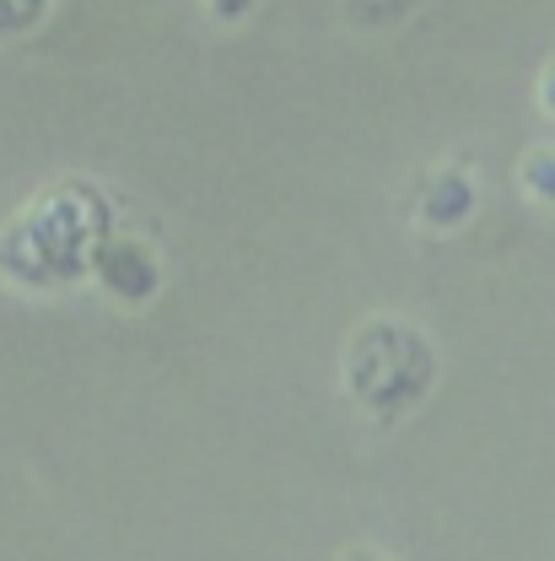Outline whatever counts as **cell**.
<instances>
[{
  "mask_svg": "<svg viewBox=\"0 0 555 561\" xmlns=\"http://www.w3.org/2000/svg\"><path fill=\"white\" fill-rule=\"evenodd\" d=\"M340 561H383V557H378V551H367V546H350Z\"/></svg>",
  "mask_w": 555,
  "mask_h": 561,
  "instance_id": "9c48e42d",
  "label": "cell"
},
{
  "mask_svg": "<svg viewBox=\"0 0 555 561\" xmlns=\"http://www.w3.org/2000/svg\"><path fill=\"white\" fill-rule=\"evenodd\" d=\"M97 276L103 286L114 291V297H125V302H146L151 291H157V265H151V254L140 249V243H108L103 254H97Z\"/></svg>",
  "mask_w": 555,
  "mask_h": 561,
  "instance_id": "3957f363",
  "label": "cell"
},
{
  "mask_svg": "<svg viewBox=\"0 0 555 561\" xmlns=\"http://www.w3.org/2000/svg\"><path fill=\"white\" fill-rule=\"evenodd\" d=\"M55 0H0V38H27Z\"/></svg>",
  "mask_w": 555,
  "mask_h": 561,
  "instance_id": "8992f818",
  "label": "cell"
},
{
  "mask_svg": "<svg viewBox=\"0 0 555 561\" xmlns=\"http://www.w3.org/2000/svg\"><path fill=\"white\" fill-rule=\"evenodd\" d=\"M437 383V351L405 319H367L356 324L340 356V389L361 416L405 421Z\"/></svg>",
  "mask_w": 555,
  "mask_h": 561,
  "instance_id": "6da1fadb",
  "label": "cell"
},
{
  "mask_svg": "<svg viewBox=\"0 0 555 561\" xmlns=\"http://www.w3.org/2000/svg\"><path fill=\"white\" fill-rule=\"evenodd\" d=\"M518 184H523V195H529L534 206H555V151L551 146L523 151V162H518Z\"/></svg>",
  "mask_w": 555,
  "mask_h": 561,
  "instance_id": "5b68a950",
  "label": "cell"
},
{
  "mask_svg": "<svg viewBox=\"0 0 555 561\" xmlns=\"http://www.w3.org/2000/svg\"><path fill=\"white\" fill-rule=\"evenodd\" d=\"M346 5V22L361 33H383V27H400L411 22L426 0H340Z\"/></svg>",
  "mask_w": 555,
  "mask_h": 561,
  "instance_id": "277c9868",
  "label": "cell"
},
{
  "mask_svg": "<svg viewBox=\"0 0 555 561\" xmlns=\"http://www.w3.org/2000/svg\"><path fill=\"white\" fill-rule=\"evenodd\" d=\"M206 5L216 22H243V16L254 11V0H206Z\"/></svg>",
  "mask_w": 555,
  "mask_h": 561,
  "instance_id": "52a82bcc",
  "label": "cell"
},
{
  "mask_svg": "<svg viewBox=\"0 0 555 561\" xmlns=\"http://www.w3.org/2000/svg\"><path fill=\"white\" fill-rule=\"evenodd\" d=\"M416 216L437 232H453L475 216V179L470 168H437L416 195Z\"/></svg>",
  "mask_w": 555,
  "mask_h": 561,
  "instance_id": "7a4b0ae2",
  "label": "cell"
},
{
  "mask_svg": "<svg viewBox=\"0 0 555 561\" xmlns=\"http://www.w3.org/2000/svg\"><path fill=\"white\" fill-rule=\"evenodd\" d=\"M540 108H545V114H555V60H551V70L540 76Z\"/></svg>",
  "mask_w": 555,
  "mask_h": 561,
  "instance_id": "ba28073f",
  "label": "cell"
}]
</instances>
